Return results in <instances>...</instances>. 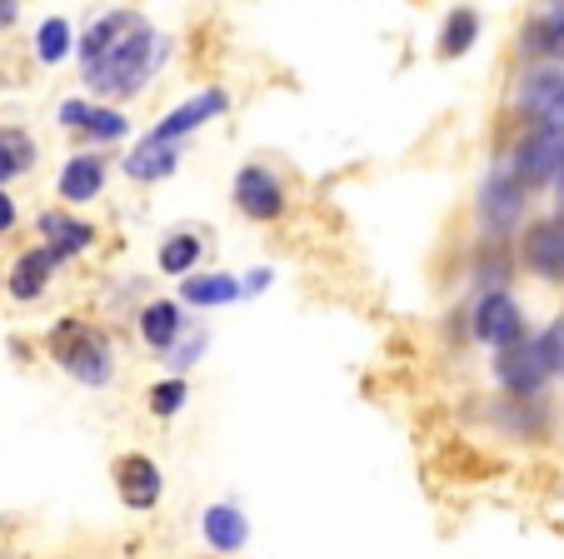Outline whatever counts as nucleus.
Segmentation results:
<instances>
[{
  "label": "nucleus",
  "mask_w": 564,
  "mask_h": 559,
  "mask_svg": "<svg viewBox=\"0 0 564 559\" xmlns=\"http://www.w3.org/2000/svg\"><path fill=\"white\" fill-rule=\"evenodd\" d=\"M500 385L505 390H514V395H530V390H540L544 385V375H550V355H544V340H530L524 335L520 345H510V350H500Z\"/></svg>",
  "instance_id": "obj_5"
},
{
  "label": "nucleus",
  "mask_w": 564,
  "mask_h": 559,
  "mask_svg": "<svg viewBox=\"0 0 564 559\" xmlns=\"http://www.w3.org/2000/svg\"><path fill=\"white\" fill-rule=\"evenodd\" d=\"M165 45L171 41L160 31H150L145 15L110 11V15H100L86 31V41H80V71H86V80L96 85V90H106V96H135L140 85L160 71Z\"/></svg>",
  "instance_id": "obj_1"
},
{
  "label": "nucleus",
  "mask_w": 564,
  "mask_h": 559,
  "mask_svg": "<svg viewBox=\"0 0 564 559\" xmlns=\"http://www.w3.org/2000/svg\"><path fill=\"white\" fill-rule=\"evenodd\" d=\"M270 286V270H256V275H246V295H260V290Z\"/></svg>",
  "instance_id": "obj_30"
},
{
  "label": "nucleus",
  "mask_w": 564,
  "mask_h": 559,
  "mask_svg": "<svg viewBox=\"0 0 564 559\" xmlns=\"http://www.w3.org/2000/svg\"><path fill=\"white\" fill-rule=\"evenodd\" d=\"M235 201H240L246 215H256V221H275L285 211V191H280V180L265 165H246L235 175Z\"/></svg>",
  "instance_id": "obj_7"
},
{
  "label": "nucleus",
  "mask_w": 564,
  "mask_h": 559,
  "mask_svg": "<svg viewBox=\"0 0 564 559\" xmlns=\"http://www.w3.org/2000/svg\"><path fill=\"white\" fill-rule=\"evenodd\" d=\"M90 110H96V106H86V100H70V106H61V120H65V126H86Z\"/></svg>",
  "instance_id": "obj_27"
},
{
  "label": "nucleus",
  "mask_w": 564,
  "mask_h": 559,
  "mask_svg": "<svg viewBox=\"0 0 564 559\" xmlns=\"http://www.w3.org/2000/svg\"><path fill=\"white\" fill-rule=\"evenodd\" d=\"M475 35H479L475 11H449L445 31H440V51H445V55H465L469 45H475Z\"/></svg>",
  "instance_id": "obj_21"
},
{
  "label": "nucleus",
  "mask_w": 564,
  "mask_h": 559,
  "mask_svg": "<svg viewBox=\"0 0 564 559\" xmlns=\"http://www.w3.org/2000/svg\"><path fill=\"white\" fill-rule=\"evenodd\" d=\"M15 21V6H11V0H0V25H11Z\"/></svg>",
  "instance_id": "obj_31"
},
{
  "label": "nucleus",
  "mask_w": 564,
  "mask_h": 559,
  "mask_svg": "<svg viewBox=\"0 0 564 559\" xmlns=\"http://www.w3.org/2000/svg\"><path fill=\"white\" fill-rule=\"evenodd\" d=\"M200 529H205V539H210V549H240L246 535H250L246 515H240L235 505H210L205 519H200Z\"/></svg>",
  "instance_id": "obj_16"
},
{
  "label": "nucleus",
  "mask_w": 564,
  "mask_h": 559,
  "mask_svg": "<svg viewBox=\"0 0 564 559\" xmlns=\"http://www.w3.org/2000/svg\"><path fill=\"white\" fill-rule=\"evenodd\" d=\"M86 130L96 140H116V136H126V116H120V110H90V120H86Z\"/></svg>",
  "instance_id": "obj_25"
},
{
  "label": "nucleus",
  "mask_w": 564,
  "mask_h": 559,
  "mask_svg": "<svg viewBox=\"0 0 564 559\" xmlns=\"http://www.w3.org/2000/svg\"><path fill=\"white\" fill-rule=\"evenodd\" d=\"M61 260H65L61 250H31V255H21V260H15V270H11L15 300H35V295H41L45 280H51V270H55Z\"/></svg>",
  "instance_id": "obj_14"
},
{
  "label": "nucleus",
  "mask_w": 564,
  "mask_h": 559,
  "mask_svg": "<svg viewBox=\"0 0 564 559\" xmlns=\"http://www.w3.org/2000/svg\"><path fill=\"white\" fill-rule=\"evenodd\" d=\"M41 230H45V240H51V250H61V255H75V250H86V245L96 240V230H90V225L70 221V215H61V211L41 215Z\"/></svg>",
  "instance_id": "obj_17"
},
{
  "label": "nucleus",
  "mask_w": 564,
  "mask_h": 559,
  "mask_svg": "<svg viewBox=\"0 0 564 559\" xmlns=\"http://www.w3.org/2000/svg\"><path fill=\"white\" fill-rule=\"evenodd\" d=\"M31 165H35L31 136H25V130H15V126H0V180L25 175Z\"/></svg>",
  "instance_id": "obj_18"
},
{
  "label": "nucleus",
  "mask_w": 564,
  "mask_h": 559,
  "mask_svg": "<svg viewBox=\"0 0 564 559\" xmlns=\"http://www.w3.org/2000/svg\"><path fill=\"white\" fill-rule=\"evenodd\" d=\"M51 355L70 369L80 385H106L110 380V340L100 330L80 325V320H61L51 335Z\"/></svg>",
  "instance_id": "obj_2"
},
{
  "label": "nucleus",
  "mask_w": 564,
  "mask_h": 559,
  "mask_svg": "<svg viewBox=\"0 0 564 559\" xmlns=\"http://www.w3.org/2000/svg\"><path fill=\"white\" fill-rule=\"evenodd\" d=\"M514 180L520 185H560L564 180V130L560 126H540L530 130V136L520 140V150H514Z\"/></svg>",
  "instance_id": "obj_3"
},
{
  "label": "nucleus",
  "mask_w": 564,
  "mask_h": 559,
  "mask_svg": "<svg viewBox=\"0 0 564 559\" xmlns=\"http://www.w3.org/2000/svg\"><path fill=\"white\" fill-rule=\"evenodd\" d=\"M181 405H185V380H160L155 390H150V410H155L160 420H171Z\"/></svg>",
  "instance_id": "obj_24"
},
{
  "label": "nucleus",
  "mask_w": 564,
  "mask_h": 559,
  "mask_svg": "<svg viewBox=\"0 0 564 559\" xmlns=\"http://www.w3.org/2000/svg\"><path fill=\"white\" fill-rule=\"evenodd\" d=\"M554 191H560V205H564V180H560V185H554Z\"/></svg>",
  "instance_id": "obj_32"
},
{
  "label": "nucleus",
  "mask_w": 564,
  "mask_h": 559,
  "mask_svg": "<svg viewBox=\"0 0 564 559\" xmlns=\"http://www.w3.org/2000/svg\"><path fill=\"white\" fill-rule=\"evenodd\" d=\"M140 335H145V345H155V350H175L181 335H185L181 305H171V300H150V305L140 310Z\"/></svg>",
  "instance_id": "obj_12"
},
{
  "label": "nucleus",
  "mask_w": 564,
  "mask_h": 559,
  "mask_svg": "<svg viewBox=\"0 0 564 559\" xmlns=\"http://www.w3.org/2000/svg\"><path fill=\"white\" fill-rule=\"evenodd\" d=\"M520 106L530 110L540 126H560L564 130V71H534L520 85Z\"/></svg>",
  "instance_id": "obj_8"
},
{
  "label": "nucleus",
  "mask_w": 564,
  "mask_h": 559,
  "mask_svg": "<svg viewBox=\"0 0 564 559\" xmlns=\"http://www.w3.org/2000/svg\"><path fill=\"white\" fill-rule=\"evenodd\" d=\"M524 45H534L540 55L564 61V6H544V15L534 21V31L524 35Z\"/></svg>",
  "instance_id": "obj_20"
},
{
  "label": "nucleus",
  "mask_w": 564,
  "mask_h": 559,
  "mask_svg": "<svg viewBox=\"0 0 564 559\" xmlns=\"http://www.w3.org/2000/svg\"><path fill=\"white\" fill-rule=\"evenodd\" d=\"M544 355H550V369H564V315L544 330Z\"/></svg>",
  "instance_id": "obj_26"
},
{
  "label": "nucleus",
  "mask_w": 564,
  "mask_h": 559,
  "mask_svg": "<svg viewBox=\"0 0 564 559\" xmlns=\"http://www.w3.org/2000/svg\"><path fill=\"white\" fill-rule=\"evenodd\" d=\"M100 185H106V165H100L96 155H75L70 165L61 170V195L75 205H86L100 195Z\"/></svg>",
  "instance_id": "obj_15"
},
{
  "label": "nucleus",
  "mask_w": 564,
  "mask_h": 559,
  "mask_svg": "<svg viewBox=\"0 0 564 559\" xmlns=\"http://www.w3.org/2000/svg\"><path fill=\"white\" fill-rule=\"evenodd\" d=\"M11 225H15V201L0 191V230H11Z\"/></svg>",
  "instance_id": "obj_29"
},
{
  "label": "nucleus",
  "mask_w": 564,
  "mask_h": 559,
  "mask_svg": "<svg viewBox=\"0 0 564 559\" xmlns=\"http://www.w3.org/2000/svg\"><path fill=\"white\" fill-rule=\"evenodd\" d=\"M120 499H126L130 509H150L160 499V470L145 460V454H130V460H120Z\"/></svg>",
  "instance_id": "obj_11"
},
{
  "label": "nucleus",
  "mask_w": 564,
  "mask_h": 559,
  "mask_svg": "<svg viewBox=\"0 0 564 559\" xmlns=\"http://www.w3.org/2000/svg\"><path fill=\"white\" fill-rule=\"evenodd\" d=\"M524 260H530L534 275L560 280V286H564V215H560V221H540V225H534L530 240H524Z\"/></svg>",
  "instance_id": "obj_9"
},
{
  "label": "nucleus",
  "mask_w": 564,
  "mask_h": 559,
  "mask_svg": "<svg viewBox=\"0 0 564 559\" xmlns=\"http://www.w3.org/2000/svg\"><path fill=\"white\" fill-rule=\"evenodd\" d=\"M65 51H70V25L55 15V21H45L41 31H35V55H41L45 65H55V61H65Z\"/></svg>",
  "instance_id": "obj_23"
},
{
  "label": "nucleus",
  "mask_w": 564,
  "mask_h": 559,
  "mask_svg": "<svg viewBox=\"0 0 564 559\" xmlns=\"http://www.w3.org/2000/svg\"><path fill=\"white\" fill-rule=\"evenodd\" d=\"M524 211V185L514 180V170H495L485 185H479V221L490 230H510Z\"/></svg>",
  "instance_id": "obj_6"
},
{
  "label": "nucleus",
  "mask_w": 564,
  "mask_h": 559,
  "mask_svg": "<svg viewBox=\"0 0 564 559\" xmlns=\"http://www.w3.org/2000/svg\"><path fill=\"white\" fill-rule=\"evenodd\" d=\"M235 295H246V286H235L230 275H191L185 280V300L191 305H230Z\"/></svg>",
  "instance_id": "obj_19"
},
{
  "label": "nucleus",
  "mask_w": 564,
  "mask_h": 559,
  "mask_svg": "<svg viewBox=\"0 0 564 559\" xmlns=\"http://www.w3.org/2000/svg\"><path fill=\"white\" fill-rule=\"evenodd\" d=\"M475 335L485 340V345H495V350L520 345V340H524L520 305H514L505 290H485V295H479V305H475Z\"/></svg>",
  "instance_id": "obj_4"
},
{
  "label": "nucleus",
  "mask_w": 564,
  "mask_h": 559,
  "mask_svg": "<svg viewBox=\"0 0 564 559\" xmlns=\"http://www.w3.org/2000/svg\"><path fill=\"white\" fill-rule=\"evenodd\" d=\"M195 260H200V240H195L191 230L171 235V240L160 245V270H171V275H185V270H191Z\"/></svg>",
  "instance_id": "obj_22"
},
{
  "label": "nucleus",
  "mask_w": 564,
  "mask_h": 559,
  "mask_svg": "<svg viewBox=\"0 0 564 559\" xmlns=\"http://www.w3.org/2000/svg\"><path fill=\"white\" fill-rule=\"evenodd\" d=\"M225 106H230V100H225V90H200V96H195V100H185V106H175L171 116H165L155 130H150V136H155V140H165V146H175V140H181L185 130H195V126H200V120L220 116Z\"/></svg>",
  "instance_id": "obj_10"
},
{
  "label": "nucleus",
  "mask_w": 564,
  "mask_h": 559,
  "mask_svg": "<svg viewBox=\"0 0 564 559\" xmlns=\"http://www.w3.org/2000/svg\"><path fill=\"white\" fill-rule=\"evenodd\" d=\"M200 345H205V335L185 340V345H181V350H175V355H171V365H175V369H181V365H191V359H195V355H200Z\"/></svg>",
  "instance_id": "obj_28"
},
{
  "label": "nucleus",
  "mask_w": 564,
  "mask_h": 559,
  "mask_svg": "<svg viewBox=\"0 0 564 559\" xmlns=\"http://www.w3.org/2000/svg\"><path fill=\"white\" fill-rule=\"evenodd\" d=\"M175 146H165V140H155V136H145L135 150H130V160H126V175L130 180H140V185H150V180H165L175 170Z\"/></svg>",
  "instance_id": "obj_13"
}]
</instances>
